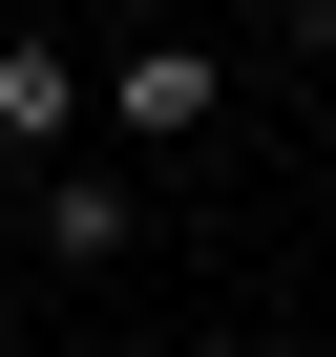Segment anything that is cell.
I'll use <instances>...</instances> for the list:
<instances>
[{"mask_svg": "<svg viewBox=\"0 0 336 357\" xmlns=\"http://www.w3.org/2000/svg\"><path fill=\"white\" fill-rule=\"evenodd\" d=\"M84 126H105V147H211V126H231V43H211V22H126V43L84 63Z\"/></svg>", "mask_w": 336, "mask_h": 357, "instance_id": "1", "label": "cell"}, {"mask_svg": "<svg viewBox=\"0 0 336 357\" xmlns=\"http://www.w3.org/2000/svg\"><path fill=\"white\" fill-rule=\"evenodd\" d=\"M126 231H147V190H126L105 147H43V168H22V252H43V273H126Z\"/></svg>", "mask_w": 336, "mask_h": 357, "instance_id": "2", "label": "cell"}, {"mask_svg": "<svg viewBox=\"0 0 336 357\" xmlns=\"http://www.w3.org/2000/svg\"><path fill=\"white\" fill-rule=\"evenodd\" d=\"M43 147H84V43L0 22V168H43Z\"/></svg>", "mask_w": 336, "mask_h": 357, "instance_id": "3", "label": "cell"}, {"mask_svg": "<svg viewBox=\"0 0 336 357\" xmlns=\"http://www.w3.org/2000/svg\"><path fill=\"white\" fill-rule=\"evenodd\" d=\"M294 43H315V63H336V0H294Z\"/></svg>", "mask_w": 336, "mask_h": 357, "instance_id": "4", "label": "cell"}]
</instances>
